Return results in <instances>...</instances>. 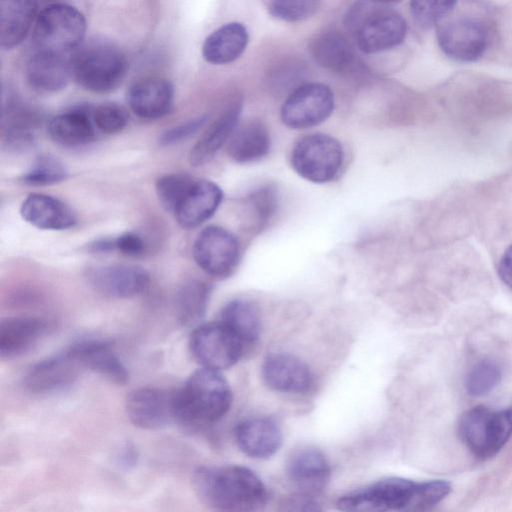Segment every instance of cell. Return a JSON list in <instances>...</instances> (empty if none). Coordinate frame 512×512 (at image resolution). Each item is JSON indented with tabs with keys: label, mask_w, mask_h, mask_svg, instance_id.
<instances>
[{
	"label": "cell",
	"mask_w": 512,
	"mask_h": 512,
	"mask_svg": "<svg viewBox=\"0 0 512 512\" xmlns=\"http://www.w3.org/2000/svg\"><path fill=\"white\" fill-rule=\"evenodd\" d=\"M450 491L451 484L445 480L414 482L391 477L343 495L336 506L356 512L421 511L441 502Z\"/></svg>",
	"instance_id": "1"
},
{
	"label": "cell",
	"mask_w": 512,
	"mask_h": 512,
	"mask_svg": "<svg viewBox=\"0 0 512 512\" xmlns=\"http://www.w3.org/2000/svg\"><path fill=\"white\" fill-rule=\"evenodd\" d=\"M193 486L200 500L218 511L261 509L268 492L261 479L243 466H201L193 474Z\"/></svg>",
	"instance_id": "2"
},
{
	"label": "cell",
	"mask_w": 512,
	"mask_h": 512,
	"mask_svg": "<svg viewBox=\"0 0 512 512\" xmlns=\"http://www.w3.org/2000/svg\"><path fill=\"white\" fill-rule=\"evenodd\" d=\"M232 391L218 370L202 367L174 392L176 420L186 425L210 424L230 409Z\"/></svg>",
	"instance_id": "3"
},
{
	"label": "cell",
	"mask_w": 512,
	"mask_h": 512,
	"mask_svg": "<svg viewBox=\"0 0 512 512\" xmlns=\"http://www.w3.org/2000/svg\"><path fill=\"white\" fill-rule=\"evenodd\" d=\"M72 78L86 90L106 93L124 80L128 61L116 46L93 41L79 46L70 55Z\"/></svg>",
	"instance_id": "4"
},
{
	"label": "cell",
	"mask_w": 512,
	"mask_h": 512,
	"mask_svg": "<svg viewBox=\"0 0 512 512\" xmlns=\"http://www.w3.org/2000/svg\"><path fill=\"white\" fill-rule=\"evenodd\" d=\"M86 20L75 7L53 3L37 16L33 28L34 51L71 54L82 43Z\"/></svg>",
	"instance_id": "5"
},
{
	"label": "cell",
	"mask_w": 512,
	"mask_h": 512,
	"mask_svg": "<svg viewBox=\"0 0 512 512\" xmlns=\"http://www.w3.org/2000/svg\"><path fill=\"white\" fill-rule=\"evenodd\" d=\"M458 431L476 457H493L512 435V405L497 411L482 405L470 408L461 416Z\"/></svg>",
	"instance_id": "6"
},
{
	"label": "cell",
	"mask_w": 512,
	"mask_h": 512,
	"mask_svg": "<svg viewBox=\"0 0 512 512\" xmlns=\"http://www.w3.org/2000/svg\"><path fill=\"white\" fill-rule=\"evenodd\" d=\"M344 152L340 142L326 134H310L294 145L291 153L293 169L314 183L333 180L343 164Z\"/></svg>",
	"instance_id": "7"
},
{
	"label": "cell",
	"mask_w": 512,
	"mask_h": 512,
	"mask_svg": "<svg viewBox=\"0 0 512 512\" xmlns=\"http://www.w3.org/2000/svg\"><path fill=\"white\" fill-rule=\"evenodd\" d=\"M436 37L446 56L459 62H472L485 53L489 33L480 19L460 15L441 20L436 26Z\"/></svg>",
	"instance_id": "8"
},
{
	"label": "cell",
	"mask_w": 512,
	"mask_h": 512,
	"mask_svg": "<svg viewBox=\"0 0 512 512\" xmlns=\"http://www.w3.org/2000/svg\"><path fill=\"white\" fill-rule=\"evenodd\" d=\"M244 345L220 320L199 325L190 337V349L197 361L218 371L233 366L240 359Z\"/></svg>",
	"instance_id": "9"
},
{
	"label": "cell",
	"mask_w": 512,
	"mask_h": 512,
	"mask_svg": "<svg viewBox=\"0 0 512 512\" xmlns=\"http://www.w3.org/2000/svg\"><path fill=\"white\" fill-rule=\"evenodd\" d=\"M192 253L195 262L205 273L225 278L237 267L240 247L237 238L229 230L210 225L197 235Z\"/></svg>",
	"instance_id": "10"
},
{
	"label": "cell",
	"mask_w": 512,
	"mask_h": 512,
	"mask_svg": "<svg viewBox=\"0 0 512 512\" xmlns=\"http://www.w3.org/2000/svg\"><path fill=\"white\" fill-rule=\"evenodd\" d=\"M334 109L331 89L321 83H307L295 89L281 108L282 122L292 129H305L325 121Z\"/></svg>",
	"instance_id": "11"
},
{
	"label": "cell",
	"mask_w": 512,
	"mask_h": 512,
	"mask_svg": "<svg viewBox=\"0 0 512 512\" xmlns=\"http://www.w3.org/2000/svg\"><path fill=\"white\" fill-rule=\"evenodd\" d=\"M407 33L405 19L397 12L376 10L366 13L359 21L355 36L360 50L377 53L403 42Z\"/></svg>",
	"instance_id": "12"
},
{
	"label": "cell",
	"mask_w": 512,
	"mask_h": 512,
	"mask_svg": "<svg viewBox=\"0 0 512 512\" xmlns=\"http://www.w3.org/2000/svg\"><path fill=\"white\" fill-rule=\"evenodd\" d=\"M126 414L136 427L157 430L175 418L174 392L158 388H139L131 391L125 402Z\"/></svg>",
	"instance_id": "13"
},
{
	"label": "cell",
	"mask_w": 512,
	"mask_h": 512,
	"mask_svg": "<svg viewBox=\"0 0 512 512\" xmlns=\"http://www.w3.org/2000/svg\"><path fill=\"white\" fill-rule=\"evenodd\" d=\"M330 465L324 453L315 447L295 450L286 465V474L299 493L315 496L326 487L330 478Z\"/></svg>",
	"instance_id": "14"
},
{
	"label": "cell",
	"mask_w": 512,
	"mask_h": 512,
	"mask_svg": "<svg viewBox=\"0 0 512 512\" xmlns=\"http://www.w3.org/2000/svg\"><path fill=\"white\" fill-rule=\"evenodd\" d=\"M262 377L271 389L283 393H305L313 385L309 366L289 353H271L262 365Z\"/></svg>",
	"instance_id": "15"
},
{
	"label": "cell",
	"mask_w": 512,
	"mask_h": 512,
	"mask_svg": "<svg viewBox=\"0 0 512 512\" xmlns=\"http://www.w3.org/2000/svg\"><path fill=\"white\" fill-rule=\"evenodd\" d=\"M88 280L99 293L126 299L142 293L149 285L150 277L139 266L110 265L90 270Z\"/></svg>",
	"instance_id": "16"
},
{
	"label": "cell",
	"mask_w": 512,
	"mask_h": 512,
	"mask_svg": "<svg viewBox=\"0 0 512 512\" xmlns=\"http://www.w3.org/2000/svg\"><path fill=\"white\" fill-rule=\"evenodd\" d=\"M84 367L69 350L34 365L25 377L33 393H50L71 385Z\"/></svg>",
	"instance_id": "17"
},
{
	"label": "cell",
	"mask_w": 512,
	"mask_h": 512,
	"mask_svg": "<svg viewBox=\"0 0 512 512\" xmlns=\"http://www.w3.org/2000/svg\"><path fill=\"white\" fill-rule=\"evenodd\" d=\"M240 450L254 459H268L281 447L283 436L279 425L269 417H251L240 421L235 428Z\"/></svg>",
	"instance_id": "18"
},
{
	"label": "cell",
	"mask_w": 512,
	"mask_h": 512,
	"mask_svg": "<svg viewBox=\"0 0 512 512\" xmlns=\"http://www.w3.org/2000/svg\"><path fill=\"white\" fill-rule=\"evenodd\" d=\"M130 109L144 119H157L166 115L174 99L172 84L159 77H146L133 82L126 94Z\"/></svg>",
	"instance_id": "19"
},
{
	"label": "cell",
	"mask_w": 512,
	"mask_h": 512,
	"mask_svg": "<svg viewBox=\"0 0 512 512\" xmlns=\"http://www.w3.org/2000/svg\"><path fill=\"white\" fill-rule=\"evenodd\" d=\"M70 55L34 51L25 69L30 86L41 92L65 88L72 78Z\"/></svg>",
	"instance_id": "20"
},
{
	"label": "cell",
	"mask_w": 512,
	"mask_h": 512,
	"mask_svg": "<svg viewBox=\"0 0 512 512\" xmlns=\"http://www.w3.org/2000/svg\"><path fill=\"white\" fill-rule=\"evenodd\" d=\"M222 198V190L217 184L195 180L174 212L178 224L185 229L201 225L216 212Z\"/></svg>",
	"instance_id": "21"
},
{
	"label": "cell",
	"mask_w": 512,
	"mask_h": 512,
	"mask_svg": "<svg viewBox=\"0 0 512 512\" xmlns=\"http://www.w3.org/2000/svg\"><path fill=\"white\" fill-rule=\"evenodd\" d=\"M86 369L94 371L109 381L124 385L129 380V372L111 345L101 340H82L68 349Z\"/></svg>",
	"instance_id": "22"
},
{
	"label": "cell",
	"mask_w": 512,
	"mask_h": 512,
	"mask_svg": "<svg viewBox=\"0 0 512 512\" xmlns=\"http://www.w3.org/2000/svg\"><path fill=\"white\" fill-rule=\"evenodd\" d=\"M20 213L25 221L45 230L74 227L76 217L69 206L50 195L33 193L22 202Z\"/></svg>",
	"instance_id": "23"
},
{
	"label": "cell",
	"mask_w": 512,
	"mask_h": 512,
	"mask_svg": "<svg viewBox=\"0 0 512 512\" xmlns=\"http://www.w3.org/2000/svg\"><path fill=\"white\" fill-rule=\"evenodd\" d=\"M46 321L35 317H9L0 323V356L11 359L28 351L46 333Z\"/></svg>",
	"instance_id": "24"
},
{
	"label": "cell",
	"mask_w": 512,
	"mask_h": 512,
	"mask_svg": "<svg viewBox=\"0 0 512 512\" xmlns=\"http://www.w3.org/2000/svg\"><path fill=\"white\" fill-rule=\"evenodd\" d=\"M38 11V0H0V46L11 49L27 36Z\"/></svg>",
	"instance_id": "25"
},
{
	"label": "cell",
	"mask_w": 512,
	"mask_h": 512,
	"mask_svg": "<svg viewBox=\"0 0 512 512\" xmlns=\"http://www.w3.org/2000/svg\"><path fill=\"white\" fill-rule=\"evenodd\" d=\"M249 36L244 25L227 23L212 32L202 46L203 58L214 65H224L241 56L248 44Z\"/></svg>",
	"instance_id": "26"
},
{
	"label": "cell",
	"mask_w": 512,
	"mask_h": 512,
	"mask_svg": "<svg viewBox=\"0 0 512 512\" xmlns=\"http://www.w3.org/2000/svg\"><path fill=\"white\" fill-rule=\"evenodd\" d=\"M241 105L236 103L219 116L193 146L189 161L193 166H202L213 159L223 144L230 139L236 129Z\"/></svg>",
	"instance_id": "27"
},
{
	"label": "cell",
	"mask_w": 512,
	"mask_h": 512,
	"mask_svg": "<svg viewBox=\"0 0 512 512\" xmlns=\"http://www.w3.org/2000/svg\"><path fill=\"white\" fill-rule=\"evenodd\" d=\"M270 145L267 127L260 121H251L235 129L229 140L228 153L238 163H251L265 157Z\"/></svg>",
	"instance_id": "28"
},
{
	"label": "cell",
	"mask_w": 512,
	"mask_h": 512,
	"mask_svg": "<svg viewBox=\"0 0 512 512\" xmlns=\"http://www.w3.org/2000/svg\"><path fill=\"white\" fill-rule=\"evenodd\" d=\"M50 137L57 143L68 146H81L95 137L92 117L83 110H73L59 114L48 124Z\"/></svg>",
	"instance_id": "29"
},
{
	"label": "cell",
	"mask_w": 512,
	"mask_h": 512,
	"mask_svg": "<svg viewBox=\"0 0 512 512\" xmlns=\"http://www.w3.org/2000/svg\"><path fill=\"white\" fill-rule=\"evenodd\" d=\"M244 344H251L260 335L261 320L257 307L250 301L235 299L225 305L220 319Z\"/></svg>",
	"instance_id": "30"
},
{
	"label": "cell",
	"mask_w": 512,
	"mask_h": 512,
	"mask_svg": "<svg viewBox=\"0 0 512 512\" xmlns=\"http://www.w3.org/2000/svg\"><path fill=\"white\" fill-rule=\"evenodd\" d=\"M310 52L320 66L333 70L347 67L353 59L351 46L337 32H324L317 35L311 41Z\"/></svg>",
	"instance_id": "31"
},
{
	"label": "cell",
	"mask_w": 512,
	"mask_h": 512,
	"mask_svg": "<svg viewBox=\"0 0 512 512\" xmlns=\"http://www.w3.org/2000/svg\"><path fill=\"white\" fill-rule=\"evenodd\" d=\"M209 293V287L197 280L187 281L180 287L176 297V308L178 319L183 325H194L203 318Z\"/></svg>",
	"instance_id": "32"
},
{
	"label": "cell",
	"mask_w": 512,
	"mask_h": 512,
	"mask_svg": "<svg viewBox=\"0 0 512 512\" xmlns=\"http://www.w3.org/2000/svg\"><path fill=\"white\" fill-rule=\"evenodd\" d=\"M500 367L491 360H480L469 370L465 379L467 392L472 396H484L494 390L500 383Z\"/></svg>",
	"instance_id": "33"
},
{
	"label": "cell",
	"mask_w": 512,
	"mask_h": 512,
	"mask_svg": "<svg viewBox=\"0 0 512 512\" xmlns=\"http://www.w3.org/2000/svg\"><path fill=\"white\" fill-rule=\"evenodd\" d=\"M194 182L193 177L183 173L160 177L156 182V192L163 207L174 214Z\"/></svg>",
	"instance_id": "34"
},
{
	"label": "cell",
	"mask_w": 512,
	"mask_h": 512,
	"mask_svg": "<svg viewBox=\"0 0 512 512\" xmlns=\"http://www.w3.org/2000/svg\"><path fill=\"white\" fill-rule=\"evenodd\" d=\"M67 178L64 165L53 156H39L31 168L21 177V182L29 186H48Z\"/></svg>",
	"instance_id": "35"
},
{
	"label": "cell",
	"mask_w": 512,
	"mask_h": 512,
	"mask_svg": "<svg viewBox=\"0 0 512 512\" xmlns=\"http://www.w3.org/2000/svg\"><path fill=\"white\" fill-rule=\"evenodd\" d=\"M458 0H410V13L414 21L424 28L437 24L455 9Z\"/></svg>",
	"instance_id": "36"
},
{
	"label": "cell",
	"mask_w": 512,
	"mask_h": 512,
	"mask_svg": "<svg viewBox=\"0 0 512 512\" xmlns=\"http://www.w3.org/2000/svg\"><path fill=\"white\" fill-rule=\"evenodd\" d=\"M275 189L263 186L248 197L249 211L254 218L256 228H262L271 219L277 209L278 200Z\"/></svg>",
	"instance_id": "37"
},
{
	"label": "cell",
	"mask_w": 512,
	"mask_h": 512,
	"mask_svg": "<svg viewBox=\"0 0 512 512\" xmlns=\"http://www.w3.org/2000/svg\"><path fill=\"white\" fill-rule=\"evenodd\" d=\"M319 4L320 0H269V9L278 19L299 22L311 17Z\"/></svg>",
	"instance_id": "38"
},
{
	"label": "cell",
	"mask_w": 512,
	"mask_h": 512,
	"mask_svg": "<svg viewBox=\"0 0 512 512\" xmlns=\"http://www.w3.org/2000/svg\"><path fill=\"white\" fill-rule=\"evenodd\" d=\"M95 127L103 133L121 131L128 122L127 111L116 103L98 105L91 114Z\"/></svg>",
	"instance_id": "39"
},
{
	"label": "cell",
	"mask_w": 512,
	"mask_h": 512,
	"mask_svg": "<svg viewBox=\"0 0 512 512\" xmlns=\"http://www.w3.org/2000/svg\"><path fill=\"white\" fill-rule=\"evenodd\" d=\"M206 117H199L166 130L160 137L163 145L179 143L194 134L205 122Z\"/></svg>",
	"instance_id": "40"
},
{
	"label": "cell",
	"mask_w": 512,
	"mask_h": 512,
	"mask_svg": "<svg viewBox=\"0 0 512 512\" xmlns=\"http://www.w3.org/2000/svg\"><path fill=\"white\" fill-rule=\"evenodd\" d=\"M113 249L126 256H138L145 250L144 240L136 233L125 232L113 238Z\"/></svg>",
	"instance_id": "41"
},
{
	"label": "cell",
	"mask_w": 512,
	"mask_h": 512,
	"mask_svg": "<svg viewBox=\"0 0 512 512\" xmlns=\"http://www.w3.org/2000/svg\"><path fill=\"white\" fill-rule=\"evenodd\" d=\"M498 275L507 286L512 288V244L505 250L500 259Z\"/></svg>",
	"instance_id": "42"
},
{
	"label": "cell",
	"mask_w": 512,
	"mask_h": 512,
	"mask_svg": "<svg viewBox=\"0 0 512 512\" xmlns=\"http://www.w3.org/2000/svg\"><path fill=\"white\" fill-rule=\"evenodd\" d=\"M313 496L299 493L297 496L292 497L286 504L289 506L288 510L297 511H315L320 510L317 503L313 500Z\"/></svg>",
	"instance_id": "43"
},
{
	"label": "cell",
	"mask_w": 512,
	"mask_h": 512,
	"mask_svg": "<svg viewBox=\"0 0 512 512\" xmlns=\"http://www.w3.org/2000/svg\"><path fill=\"white\" fill-rule=\"evenodd\" d=\"M120 458L124 465L134 464L136 460V453L133 448L126 446L121 452Z\"/></svg>",
	"instance_id": "44"
},
{
	"label": "cell",
	"mask_w": 512,
	"mask_h": 512,
	"mask_svg": "<svg viewBox=\"0 0 512 512\" xmlns=\"http://www.w3.org/2000/svg\"><path fill=\"white\" fill-rule=\"evenodd\" d=\"M375 2L384 3V4H391V3H397L401 0H373Z\"/></svg>",
	"instance_id": "45"
}]
</instances>
